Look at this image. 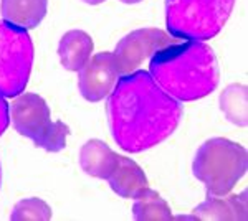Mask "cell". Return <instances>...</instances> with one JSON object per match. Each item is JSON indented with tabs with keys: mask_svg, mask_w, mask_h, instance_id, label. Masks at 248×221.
Here are the masks:
<instances>
[{
	"mask_svg": "<svg viewBox=\"0 0 248 221\" xmlns=\"http://www.w3.org/2000/svg\"><path fill=\"white\" fill-rule=\"evenodd\" d=\"M123 3H139L141 0H121Z\"/></svg>",
	"mask_w": 248,
	"mask_h": 221,
	"instance_id": "obj_19",
	"label": "cell"
},
{
	"mask_svg": "<svg viewBox=\"0 0 248 221\" xmlns=\"http://www.w3.org/2000/svg\"><path fill=\"white\" fill-rule=\"evenodd\" d=\"M85 3H88V5H99V3L106 2V0H83Z\"/></svg>",
	"mask_w": 248,
	"mask_h": 221,
	"instance_id": "obj_18",
	"label": "cell"
},
{
	"mask_svg": "<svg viewBox=\"0 0 248 221\" xmlns=\"http://www.w3.org/2000/svg\"><path fill=\"white\" fill-rule=\"evenodd\" d=\"M247 86L243 84H230L220 94V109L225 118L235 126H247Z\"/></svg>",
	"mask_w": 248,
	"mask_h": 221,
	"instance_id": "obj_15",
	"label": "cell"
},
{
	"mask_svg": "<svg viewBox=\"0 0 248 221\" xmlns=\"http://www.w3.org/2000/svg\"><path fill=\"white\" fill-rule=\"evenodd\" d=\"M46 9L48 0H2L0 2L2 20L23 30L37 28L45 18Z\"/></svg>",
	"mask_w": 248,
	"mask_h": 221,
	"instance_id": "obj_11",
	"label": "cell"
},
{
	"mask_svg": "<svg viewBox=\"0 0 248 221\" xmlns=\"http://www.w3.org/2000/svg\"><path fill=\"white\" fill-rule=\"evenodd\" d=\"M133 216L138 221H169L174 220L169 205L157 192L146 188L134 198Z\"/></svg>",
	"mask_w": 248,
	"mask_h": 221,
	"instance_id": "obj_14",
	"label": "cell"
},
{
	"mask_svg": "<svg viewBox=\"0 0 248 221\" xmlns=\"http://www.w3.org/2000/svg\"><path fill=\"white\" fill-rule=\"evenodd\" d=\"M119 79L114 55L103 51L88 59L78 71V88L86 101L98 103L111 94Z\"/></svg>",
	"mask_w": 248,
	"mask_h": 221,
	"instance_id": "obj_8",
	"label": "cell"
},
{
	"mask_svg": "<svg viewBox=\"0 0 248 221\" xmlns=\"http://www.w3.org/2000/svg\"><path fill=\"white\" fill-rule=\"evenodd\" d=\"M247 167V148L223 137L203 142L192 162L195 178L205 185L210 196L229 195L245 175Z\"/></svg>",
	"mask_w": 248,
	"mask_h": 221,
	"instance_id": "obj_3",
	"label": "cell"
},
{
	"mask_svg": "<svg viewBox=\"0 0 248 221\" xmlns=\"http://www.w3.org/2000/svg\"><path fill=\"white\" fill-rule=\"evenodd\" d=\"M149 73L170 98L190 103L209 96L218 84V61L203 42L187 40L155 51L149 59Z\"/></svg>",
	"mask_w": 248,
	"mask_h": 221,
	"instance_id": "obj_2",
	"label": "cell"
},
{
	"mask_svg": "<svg viewBox=\"0 0 248 221\" xmlns=\"http://www.w3.org/2000/svg\"><path fill=\"white\" fill-rule=\"evenodd\" d=\"M9 124H10V106L5 101V98L0 94V135L7 131Z\"/></svg>",
	"mask_w": 248,
	"mask_h": 221,
	"instance_id": "obj_17",
	"label": "cell"
},
{
	"mask_svg": "<svg viewBox=\"0 0 248 221\" xmlns=\"http://www.w3.org/2000/svg\"><path fill=\"white\" fill-rule=\"evenodd\" d=\"M235 0H166L169 35L179 40L205 42L220 33Z\"/></svg>",
	"mask_w": 248,
	"mask_h": 221,
	"instance_id": "obj_4",
	"label": "cell"
},
{
	"mask_svg": "<svg viewBox=\"0 0 248 221\" xmlns=\"http://www.w3.org/2000/svg\"><path fill=\"white\" fill-rule=\"evenodd\" d=\"M93 40L83 30H70L60 40L58 56L65 70L78 71L93 55Z\"/></svg>",
	"mask_w": 248,
	"mask_h": 221,
	"instance_id": "obj_12",
	"label": "cell"
},
{
	"mask_svg": "<svg viewBox=\"0 0 248 221\" xmlns=\"http://www.w3.org/2000/svg\"><path fill=\"white\" fill-rule=\"evenodd\" d=\"M10 120L15 131L23 137L33 140L35 146L53 127L50 118V107L42 96L35 92H22L10 106Z\"/></svg>",
	"mask_w": 248,
	"mask_h": 221,
	"instance_id": "obj_7",
	"label": "cell"
},
{
	"mask_svg": "<svg viewBox=\"0 0 248 221\" xmlns=\"http://www.w3.org/2000/svg\"><path fill=\"white\" fill-rule=\"evenodd\" d=\"M242 195L232 196H210L194 210L197 220H247V198Z\"/></svg>",
	"mask_w": 248,
	"mask_h": 221,
	"instance_id": "obj_13",
	"label": "cell"
},
{
	"mask_svg": "<svg viewBox=\"0 0 248 221\" xmlns=\"http://www.w3.org/2000/svg\"><path fill=\"white\" fill-rule=\"evenodd\" d=\"M118 154L99 139L88 140L79 150V167L86 175L106 180L118 162Z\"/></svg>",
	"mask_w": 248,
	"mask_h": 221,
	"instance_id": "obj_10",
	"label": "cell"
},
{
	"mask_svg": "<svg viewBox=\"0 0 248 221\" xmlns=\"http://www.w3.org/2000/svg\"><path fill=\"white\" fill-rule=\"evenodd\" d=\"M33 43L27 30L0 20V94L17 98L29 84Z\"/></svg>",
	"mask_w": 248,
	"mask_h": 221,
	"instance_id": "obj_5",
	"label": "cell"
},
{
	"mask_svg": "<svg viewBox=\"0 0 248 221\" xmlns=\"http://www.w3.org/2000/svg\"><path fill=\"white\" fill-rule=\"evenodd\" d=\"M0 183H2V167H0Z\"/></svg>",
	"mask_w": 248,
	"mask_h": 221,
	"instance_id": "obj_20",
	"label": "cell"
},
{
	"mask_svg": "<svg viewBox=\"0 0 248 221\" xmlns=\"http://www.w3.org/2000/svg\"><path fill=\"white\" fill-rule=\"evenodd\" d=\"M51 218V208L40 198H25L18 202L10 213L14 221H48Z\"/></svg>",
	"mask_w": 248,
	"mask_h": 221,
	"instance_id": "obj_16",
	"label": "cell"
},
{
	"mask_svg": "<svg viewBox=\"0 0 248 221\" xmlns=\"http://www.w3.org/2000/svg\"><path fill=\"white\" fill-rule=\"evenodd\" d=\"M172 43H175L174 37L159 28H141V30L131 31L123 40H119L116 50L113 51L119 76L139 70V66L151 59L155 51Z\"/></svg>",
	"mask_w": 248,
	"mask_h": 221,
	"instance_id": "obj_6",
	"label": "cell"
},
{
	"mask_svg": "<svg viewBox=\"0 0 248 221\" xmlns=\"http://www.w3.org/2000/svg\"><path fill=\"white\" fill-rule=\"evenodd\" d=\"M106 180L109 182V187L113 188L114 193L123 198H136L141 192L149 188L142 168L134 160L123 155L118 157V162Z\"/></svg>",
	"mask_w": 248,
	"mask_h": 221,
	"instance_id": "obj_9",
	"label": "cell"
},
{
	"mask_svg": "<svg viewBox=\"0 0 248 221\" xmlns=\"http://www.w3.org/2000/svg\"><path fill=\"white\" fill-rule=\"evenodd\" d=\"M108 122L123 150L139 154L170 137L182 118V106L154 81L149 71L119 76L108 96Z\"/></svg>",
	"mask_w": 248,
	"mask_h": 221,
	"instance_id": "obj_1",
	"label": "cell"
}]
</instances>
